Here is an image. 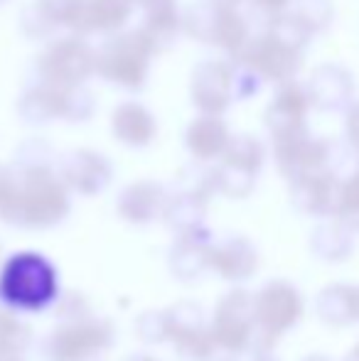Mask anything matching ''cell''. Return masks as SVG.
Instances as JSON below:
<instances>
[{"label":"cell","instance_id":"2","mask_svg":"<svg viewBox=\"0 0 359 361\" xmlns=\"http://www.w3.org/2000/svg\"><path fill=\"white\" fill-rule=\"evenodd\" d=\"M320 317L330 324L359 322V288L357 286H332L320 295Z\"/></svg>","mask_w":359,"mask_h":361},{"label":"cell","instance_id":"6","mask_svg":"<svg viewBox=\"0 0 359 361\" xmlns=\"http://www.w3.org/2000/svg\"><path fill=\"white\" fill-rule=\"evenodd\" d=\"M345 361H359V344H357L355 349H352L350 354H347V359H345Z\"/></svg>","mask_w":359,"mask_h":361},{"label":"cell","instance_id":"4","mask_svg":"<svg viewBox=\"0 0 359 361\" xmlns=\"http://www.w3.org/2000/svg\"><path fill=\"white\" fill-rule=\"evenodd\" d=\"M340 221L352 231H359V167L355 175L342 185V200H340Z\"/></svg>","mask_w":359,"mask_h":361},{"label":"cell","instance_id":"5","mask_svg":"<svg viewBox=\"0 0 359 361\" xmlns=\"http://www.w3.org/2000/svg\"><path fill=\"white\" fill-rule=\"evenodd\" d=\"M345 133L347 143L359 155V101L347 106V121H345Z\"/></svg>","mask_w":359,"mask_h":361},{"label":"cell","instance_id":"1","mask_svg":"<svg viewBox=\"0 0 359 361\" xmlns=\"http://www.w3.org/2000/svg\"><path fill=\"white\" fill-rule=\"evenodd\" d=\"M352 94H355V79L347 69L335 67V64L317 69L315 79H312V99L325 111H337L350 106Z\"/></svg>","mask_w":359,"mask_h":361},{"label":"cell","instance_id":"3","mask_svg":"<svg viewBox=\"0 0 359 361\" xmlns=\"http://www.w3.org/2000/svg\"><path fill=\"white\" fill-rule=\"evenodd\" d=\"M352 228H347L345 224H332V226H325L320 233H317V251L322 253L330 261H342L352 253Z\"/></svg>","mask_w":359,"mask_h":361}]
</instances>
